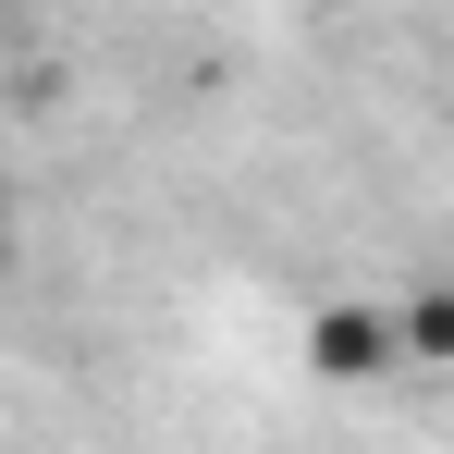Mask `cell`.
<instances>
[{"mask_svg": "<svg viewBox=\"0 0 454 454\" xmlns=\"http://www.w3.org/2000/svg\"><path fill=\"white\" fill-rule=\"evenodd\" d=\"M307 380H319V393H393V380H405L393 295H319L307 307Z\"/></svg>", "mask_w": 454, "mask_h": 454, "instance_id": "obj_1", "label": "cell"}, {"mask_svg": "<svg viewBox=\"0 0 454 454\" xmlns=\"http://www.w3.org/2000/svg\"><path fill=\"white\" fill-rule=\"evenodd\" d=\"M393 344H405V369H454V283H405L393 295Z\"/></svg>", "mask_w": 454, "mask_h": 454, "instance_id": "obj_2", "label": "cell"}]
</instances>
